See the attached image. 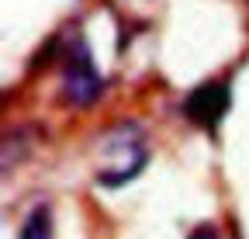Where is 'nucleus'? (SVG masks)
I'll return each mask as SVG.
<instances>
[{
    "instance_id": "obj_2",
    "label": "nucleus",
    "mask_w": 249,
    "mask_h": 239,
    "mask_svg": "<svg viewBox=\"0 0 249 239\" xmlns=\"http://www.w3.org/2000/svg\"><path fill=\"white\" fill-rule=\"evenodd\" d=\"M104 76L93 66V55L83 42V35H73V45L66 49L62 59V101L73 108H90L104 94Z\"/></svg>"
},
{
    "instance_id": "obj_3",
    "label": "nucleus",
    "mask_w": 249,
    "mask_h": 239,
    "mask_svg": "<svg viewBox=\"0 0 249 239\" xmlns=\"http://www.w3.org/2000/svg\"><path fill=\"white\" fill-rule=\"evenodd\" d=\"M229 108H232V87L225 80H204V83H197L194 91L183 97V104H180L183 118H191V122L197 129H204V132H214L218 125H222Z\"/></svg>"
},
{
    "instance_id": "obj_4",
    "label": "nucleus",
    "mask_w": 249,
    "mask_h": 239,
    "mask_svg": "<svg viewBox=\"0 0 249 239\" xmlns=\"http://www.w3.org/2000/svg\"><path fill=\"white\" fill-rule=\"evenodd\" d=\"M18 239H52V212H49L45 204L31 208V212L24 215Z\"/></svg>"
},
{
    "instance_id": "obj_1",
    "label": "nucleus",
    "mask_w": 249,
    "mask_h": 239,
    "mask_svg": "<svg viewBox=\"0 0 249 239\" xmlns=\"http://www.w3.org/2000/svg\"><path fill=\"white\" fill-rule=\"evenodd\" d=\"M142 139L145 135H142V129L135 122H121L104 135V142L118 149V153H111V149L101 146L104 149V163L97 166V181L104 187H121V184H128L132 177L142 173V166L149 160V149H145Z\"/></svg>"
}]
</instances>
